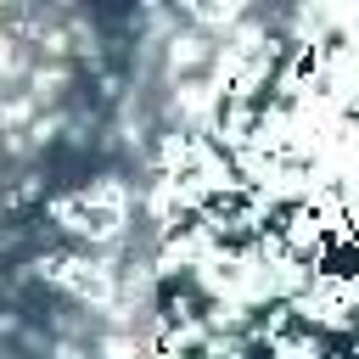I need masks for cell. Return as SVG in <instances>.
I'll return each mask as SVG.
<instances>
[{
  "mask_svg": "<svg viewBox=\"0 0 359 359\" xmlns=\"http://www.w3.org/2000/svg\"><path fill=\"white\" fill-rule=\"evenodd\" d=\"M62 129H67V112H34V123L22 135H28V146H50Z\"/></svg>",
  "mask_w": 359,
  "mask_h": 359,
  "instance_id": "cell-5",
  "label": "cell"
},
{
  "mask_svg": "<svg viewBox=\"0 0 359 359\" xmlns=\"http://www.w3.org/2000/svg\"><path fill=\"white\" fill-rule=\"evenodd\" d=\"M50 359H90V348L73 342V337H56V342H50Z\"/></svg>",
  "mask_w": 359,
  "mask_h": 359,
  "instance_id": "cell-7",
  "label": "cell"
},
{
  "mask_svg": "<svg viewBox=\"0 0 359 359\" xmlns=\"http://www.w3.org/2000/svg\"><path fill=\"white\" fill-rule=\"evenodd\" d=\"M67 84H73V67H67V62H45V67H28V90H22V95H28L34 107H45V101H56Z\"/></svg>",
  "mask_w": 359,
  "mask_h": 359,
  "instance_id": "cell-3",
  "label": "cell"
},
{
  "mask_svg": "<svg viewBox=\"0 0 359 359\" xmlns=\"http://www.w3.org/2000/svg\"><path fill=\"white\" fill-rule=\"evenodd\" d=\"M129 208H135V191L123 185V174H101L79 191H62L50 196V224L62 236H73L84 252H101V247H118L123 230H129Z\"/></svg>",
  "mask_w": 359,
  "mask_h": 359,
  "instance_id": "cell-1",
  "label": "cell"
},
{
  "mask_svg": "<svg viewBox=\"0 0 359 359\" xmlns=\"http://www.w3.org/2000/svg\"><path fill=\"white\" fill-rule=\"evenodd\" d=\"M213 50H219V39H208L202 28L174 34V39H168V79H174V84H180V79H196V67H213Z\"/></svg>",
  "mask_w": 359,
  "mask_h": 359,
  "instance_id": "cell-2",
  "label": "cell"
},
{
  "mask_svg": "<svg viewBox=\"0 0 359 359\" xmlns=\"http://www.w3.org/2000/svg\"><path fill=\"white\" fill-rule=\"evenodd\" d=\"M39 196H45V180H39V174H22V180L6 191V208H28V202H39Z\"/></svg>",
  "mask_w": 359,
  "mask_h": 359,
  "instance_id": "cell-6",
  "label": "cell"
},
{
  "mask_svg": "<svg viewBox=\"0 0 359 359\" xmlns=\"http://www.w3.org/2000/svg\"><path fill=\"white\" fill-rule=\"evenodd\" d=\"M95 359H146V342L135 331H107L95 342Z\"/></svg>",
  "mask_w": 359,
  "mask_h": 359,
  "instance_id": "cell-4",
  "label": "cell"
}]
</instances>
